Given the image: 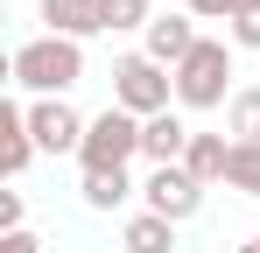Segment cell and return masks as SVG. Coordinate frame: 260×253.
<instances>
[{
    "mask_svg": "<svg viewBox=\"0 0 260 253\" xmlns=\"http://www.w3.org/2000/svg\"><path fill=\"white\" fill-rule=\"evenodd\" d=\"M141 56H155V64H162V71H176V64H183V56H190V49H197V21H190V14H155V21H148V28H141Z\"/></svg>",
    "mask_w": 260,
    "mask_h": 253,
    "instance_id": "52a82bcc",
    "label": "cell"
},
{
    "mask_svg": "<svg viewBox=\"0 0 260 253\" xmlns=\"http://www.w3.org/2000/svg\"><path fill=\"white\" fill-rule=\"evenodd\" d=\"M141 155L155 169H169L190 155V126H183V113H155V120H141Z\"/></svg>",
    "mask_w": 260,
    "mask_h": 253,
    "instance_id": "ba28073f",
    "label": "cell"
},
{
    "mask_svg": "<svg viewBox=\"0 0 260 253\" xmlns=\"http://www.w3.org/2000/svg\"><path fill=\"white\" fill-rule=\"evenodd\" d=\"M176 106L183 113H211V106H232V42L204 36L183 64H176Z\"/></svg>",
    "mask_w": 260,
    "mask_h": 253,
    "instance_id": "7a4b0ae2",
    "label": "cell"
},
{
    "mask_svg": "<svg viewBox=\"0 0 260 253\" xmlns=\"http://www.w3.org/2000/svg\"><path fill=\"white\" fill-rule=\"evenodd\" d=\"M134 155H141V120L120 113V106H106V113L85 126V148H78L85 176H91V169H127Z\"/></svg>",
    "mask_w": 260,
    "mask_h": 253,
    "instance_id": "277c9868",
    "label": "cell"
},
{
    "mask_svg": "<svg viewBox=\"0 0 260 253\" xmlns=\"http://www.w3.org/2000/svg\"><path fill=\"white\" fill-rule=\"evenodd\" d=\"M127 197H134L127 169H91V176H85V204H91V211H120Z\"/></svg>",
    "mask_w": 260,
    "mask_h": 253,
    "instance_id": "4fadbf2b",
    "label": "cell"
},
{
    "mask_svg": "<svg viewBox=\"0 0 260 253\" xmlns=\"http://www.w3.org/2000/svg\"><path fill=\"white\" fill-rule=\"evenodd\" d=\"M169 99H176V71H162L155 56H120L113 64V106L120 113H134V120H155V113H169Z\"/></svg>",
    "mask_w": 260,
    "mask_h": 253,
    "instance_id": "3957f363",
    "label": "cell"
},
{
    "mask_svg": "<svg viewBox=\"0 0 260 253\" xmlns=\"http://www.w3.org/2000/svg\"><path fill=\"white\" fill-rule=\"evenodd\" d=\"M239 253H253V246H239Z\"/></svg>",
    "mask_w": 260,
    "mask_h": 253,
    "instance_id": "44dd1931",
    "label": "cell"
},
{
    "mask_svg": "<svg viewBox=\"0 0 260 253\" xmlns=\"http://www.w3.org/2000/svg\"><path fill=\"white\" fill-rule=\"evenodd\" d=\"M253 253H260V239H253Z\"/></svg>",
    "mask_w": 260,
    "mask_h": 253,
    "instance_id": "7402d4cb",
    "label": "cell"
},
{
    "mask_svg": "<svg viewBox=\"0 0 260 253\" xmlns=\"http://www.w3.org/2000/svg\"><path fill=\"white\" fill-rule=\"evenodd\" d=\"M36 155V134H28V106H0V176H21Z\"/></svg>",
    "mask_w": 260,
    "mask_h": 253,
    "instance_id": "9c48e42d",
    "label": "cell"
},
{
    "mask_svg": "<svg viewBox=\"0 0 260 253\" xmlns=\"http://www.w3.org/2000/svg\"><path fill=\"white\" fill-rule=\"evenodd\" d=\"M85 126L91 120H78L63 99H36V106H28V134H36L43 155H78V148H85Z\"/></svg>",
    "mask_w": 260,
    "mask_h": 253,
    "instance_id": "8992f818",
    "label": "cell"
},
{
    "mask_svg": "<svg viewBox=\"0 0 260 253\" xmlns=\"http://www.w3.org/2000/svg\"><path fill=\"white\" fill-rule=\"evenodd\" d=\"M21 218H28L21 190H0V239H7V232H21Z\"/></svg>",
    "mask_w": 260,
    "mask_h": 253,
    "instance_id": "d6986e66",
    "label": "cell"
},
{
    "mask_svg": "<svg viewBox=\"0 0 260 253\" xmlns=\"http://www.w3.org/2000/svg\"><path fill=\"white\" fill-rule=\"evenodd\" d=\"M14 84L21 91H36V99H63L71 84L85 78V42H63V36H36L14 49Z\"/></svg>",
    "mask_w": 260,
    "mask_h": 253,
    "instance_id": "6da1fadb",
    "label": "cell"
},
{
    "mask_svg": "<svg viewBox=\"0 0 260 253\" xmlns=\"http://www.w3.org/2000/svg\"><path fill=\"white\" fill-rule=\"evenodd\" d=\"M225 190H239V197H260V148H253V141H232V162H225Z\"/></svg>",
    "mask_w": 260,
    "mask_h": 253,
    "instance_id": "5bb4252c",
    "label": "cell"
},
{
    "mask_svg": "<svg viewBox=\"0 0 260 253\" xmlns=\"http://www.w3.org/2000/svg\"><path fill=\"white\" fill-rule=\"evenodd\" d=\"M190 7H197V0H190Z\"/></svg>",
    "mask_w": 260,
    "mask_h": 253,
    "instance_id": "603a6c76",
    "label": "cell"
},
{
    "mask_svg": "<svg viewBox=\"0 0 260 253\" xmlns=\"http://www.w3.org/2000/svg\"><path fill=\"white\" fill-rule=\"evenodd\" d=\"M225 162H232V141L225 134H190V155H183V169L211 190V183H225Z\"/></svg>",
    "mask_w": 260,
    "mask_h": 253,
    "instance_id": "8fae6325",
    "label": "cell"
},
{
    "mask_svg": "<svg viewBox=\"0 0 260 253\" xmlns=\"http://www.w3.org/2000/svg\"><path fill=\"white\" fill-rule=\"evenodd\" d=\"M99 21L106 28H148L155 14H148V0H99Z\"/></svg>",
    "mask_w": 260,
    "mask_h": 253,
    "instance_id": "2e32d148",
    "label": "cell"
},
{
    "mask_svg": "<svg viewBox=\"0 0 260 253\" xmlns=\"http://www.w3.org/2000/svg\"><path fill=\"white\" fill-rule=\"evenodd\" d=\"M246 7H260V0H197L190 14H197V21H239Z\"/></svg>",
    "mask_w": 260,
    "mask_h": 253,
    "instance_id": "e0dca14e",
    "label": "cell"
},
{
    "mask_svg": "<svg viewBox=\"0 0 260 253\" xmlns=\"http://www.w3.org/2000/svg\"><path fill=\"white\" fill-rule=\"evenodd\" d=\"M120 246H127V253H176V225L155 218V211H134L127 232H120Z\"/></svg>",
    "mask_w": 260,
    "mask_h": 253,
    "instance_id": "7c38bea8",
    "label": "cell"
},
{
    "mask_svg": "<svg viewBox=\"0 0 260 253\" xmlns=\"http://www.w3.org/2000/svg\"><path fill=\"white\" fill-rule=\"evenodd\" d=\"M225 36L239 42V49H260V7H246L239 21H225Z\"/></svg>",
    "mask_w": 260,
    "mask_h": 253,
    "instance_id": "ac0fdd59",
    "label": "cell"
},
{
    "mask_svg": "<svg viewBox=\"0 0 260 253\" xmlns=\"http://www.w3.org/2000/svg\"><path fill=\"white\" fill-rule=\"evenodd\" d=\"M141 197H148V211H155V218L183 225V218H197V211H204V183H197L183 162H169V169H148Z\"/></svg>",
    "mask_w": 260,
    "mask_h": 253,
    "instance_id": "5b68a950",
    "label": "cell"
},
{
    "mask_svg": "<svg viewBox=\"0 0 260 253\" xmlns=\"http://www.w3.org/2000/svg\"><path fill=\"white\" fill-rule=\"evenodd\" d=\"M0 253H43V239L21 225V232H7V239H0Z\"/></svg>",
    "mask_w": 260,
    "mask_h": 253,
    "instance_id": "ffe728a7",
    "label": "cell"
},
{
    "mask_svg": "<svg viewBox=\"0 0 260 253\" xmlns=\"http://www.w3.org/2000/svg\"><path fill=\"white\" fill-rule=\"evenodd\" d=\"M225 126H232V141H253V148H260V84L232 91V106H225Z\"/></svg>",
    "mask_w": 260,
    "mask_h": 253,
    "instance_id": "9a60e30c",
    "label": "cell"
},
{
    "mask_svg": "<svg viewBox=\"0 0 260 253\" xmlns=\"http://www.w3.org/2000/svg\"><path fill=\"white\" fill-rule=\"evenodd\" d=\"M43 21H49V36H63V42H85V36L106 28L99 0H43Z\"/></svg>",
    "mask_w": 260,
    "mask_h": 253,
    "instance_id": "30bf717a",
    "label": "cell"
}]
</instances>
